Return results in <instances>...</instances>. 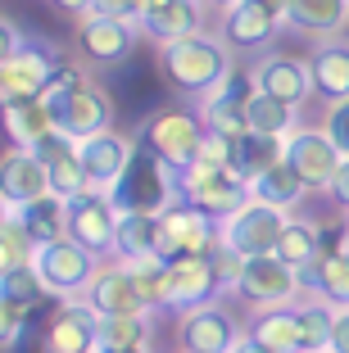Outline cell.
Segmentation results:
<instances>
[{
	"instance_id": "6da1fadb",
	"label": "cell",
	"mask_w": 349,
	"mask_h": 353,
	"mask_svg": "<svg viewBox=\"0 0 349 353\" xmlns=\"http://www.w3.org/2000/svg\"><path fill=\"white\" fill-rule=\"evenodd\" d=\"M159 73L186 100H205L209 91L227 82L236 73V50L223 41V32H191V37H177V41L159 46Z\"/></svg>"
},
{
	"instance_id": "7a4b0ae2",
	"label": "cell",
	"mask_w": 349,
	"mask_h": 353,
	"mask_svg": "<svg viewBox=\"0 0 349 353\" xmlns=\"http://www.w3.org/2000/svg\"><path fill=\"white\" fill-rule=\"evenodd\" d=\"M205 136H209V123H205L200 109L164 104V109H154V114L136 127V145L159 154V159H168V163L182 172V168L205 150Z\"/></svg>"
},
{
	"instance_id": "3957f363",
	"label": "cell",
	"mask_w": 349,
	"mask_h": 353,
	"mask_svg": "<svg viewBox=\"0 0 349 353\" xmlns=\"http://www.w3.org/2000/svg\"><path fill=\"white\" fill-rule=\"evenodd\" d=\"M141 46V28L109 14H82L73 19V59H82L91 73H109L127 63Z\"/></svg>"
},
{
	"instance_id": "277c9868",
	"label": "cell",
	"mask_w": 349,
	"mask_h": 353,
	"mask_svg": "<svg viewBox=\"0 0 349 353\" xmlns=\"http://www.w3.org/2000/svg\"><path fill=\"white\" fill-rule=\"evenodd\" d=\"M113 199H118V208H136V213H154L159 218V213H168L182 199V172L168 159L150 154V150H136V159L127 168V176L118 181Z\"/></svg>"
},
{
	"instance_id": "5b68a950",
	"label": "cell",
	"mask_w": 349,
	"mask_h": 353,
	"mask_svg": "<svg viewBox=\"0 0 349 353\" xmlns=\"http://www.w3.org/2000/svg\"><path fill=\"white\" fill-rule=\"evenodd\" d=\"M290 213L263 199H245L232 218L218 222V250L236 254V259H254V254H277V240L286 231Z\"/></svg>"
},
{
	"instance_id": "8992f818",
	"label": "cell",
	"mask_w": 349,
	"mask_h": 353,
	"mask_svg": "<svg viewBox=\"0 0 349 353\" xmlns=\"http://www.w3.org/2000/svg\"><path fill=\"white\" fill-rule=\"evenodd\" d=\"M32 263L41 272L50 299L68 303V299H86V290H91V281H95V272H100L104 259L91 254L86 245H77L73 236H59V240H46Z\"/></svg>"
},
{
	"instance_id": "52a82bcc",
	"label": "cell",
	"mask_w": 349,
	"mask_h": 353,
	"mask_svg": "<svg viewBox=\"0 0 349 353\" xmlns=\"http://www.w3.org/2000/svg\"><path fill=\"white\" fill-rule=\"evenodd\" d=\"M227 294H236L249 308H277V303H295L299 294H304V285H299V272L290 268L286 259H277V254H254V259H240L236 285Z\"/></svg>"
},
{
	"instance_id": "ba28073f",
	"label": "cell",
	"mask_w": 349,
	"mask_h": 353,
	"mask_svg": "<svg viewBox=\"0 0 349 353\" xmlns=\"http://www.w3.org/2000/svg\"><path fill=\"white\" fill-rule=\"evenodd\" d=\"M196 254H218V218L191 199H177L168 213H159V259H196Z\"/></svg>"
},
{
	"instance_id": "9c48e42d",
	"label": "cell",
	"mask_w": 349,
	"mask_h": 353,
	"mask_svg": "<svg viewBox=\"0 0 349 353\" xmlns=\"http://www.w3.org/2000/svg\"><path fill=\"white\" fill-rule=\"evenodd\" d=\"M245 335L240 317L223 303L218 294L214 303H200L191 312H177V349L182 353H232V344Z\"/></svg>"
},
{
	"instance_id": "30bf717a",
	"label": "cell",
	"mask_w": 349,
	"mask_h": 353,
	"mask_svg": "<svg viewBox=\"0 0 349 353\" xmlns=\"http://www.w3.org/2000/svg\"><path fill=\"white\" fill-rule=\"evenodd\" d=\"M249 77H254V91L290 100V104H299V109L318 95V86H313V63L299 59V54H286V50H263L249 63Z\"/></svg>"
},
{
	"instance_id": "8fae6325",
	"label": "cell",
	"mask_w": 349,
	"mask_h": 353,
	"mask_svg": "<svg viewBox=\"0 0 349 353\" xmlns=\"http://www.w3.org/2000/svg\"><path fill=\"white\" fill-rule=\"evenodd\" d=\"M118 199L109 190H86V195L68 199V236L86 245L91 254L109 259L113 254V231H118Z\"/></svg>"
},
{
	"instance_id": "7c38bea8",
	"label": "cell",
	"mask_w": 349,
	"mask_h": 353,
	"mask_svg": "<svg viewBox=\"0 0 349 353\" xmlns=\"http://www.w3.org/2000/svg\"><path fill=\"white\" fill-rule=\"evenodd\" d=\"M77 159H82V172L91 181V190H118V181L127 176L136 159V136H123V132H100V136H86L77 141Z\"/></svg>"
},
{
	"instance_id": "4fadbf2b",
	"label": "cell",
	"mask_w": 349,
	"mask_h": 353,
	"mask_svg": "<svg viewBox=\"0 0 349 353\" xmlns=\"http://www.w3.org/2000/svg\"><path fill=\"white\" fill-rule=\"evenodd\" d=\"M95 349H100V312L86 299L59 303L41 331V353H95Z\"/></svg>"
},
{
	"instance_id": "5bb4252c",
	"label": "cell",
	"mask_w": 349,
	"mask_h": 353,
	"mask_svg": "<svg viewBox=\"0 0 349 353\" xmlns=\"http://www.w3.org/2000/svg\"><path fill=\"white\" fill-rule=\"evenodd\" d=\"M218 294H223V276H218L214 254L168 263V312H191L200 303H214Z\"/></svg>"
},
{
	"instance_id": "9a60e30c",
	"label": "cell",
	"mask_w": 349,
	"mask_h": 353,
	"mask_svg": "<svg viewBox=\"0 0 349 353\" xmlns=\"http://www.w3.org/2000/svg\"><path fill=\"white\" fill-rule=\"evenodd\" d=\"M64 54L46 50L41 41H28L19 54H10V59H0V95H5V104L14 100H37L41 95V86L50 82V73L59 68Z\"/></svg>"
},
{
	"instance_id": "2e32d148",
	"label": "cell",
	"mask_w": 349,
	"mask_h": 353,
	"mask_svg": "<svg viewBox=\"0 0 349 353\" xmlns=\"http://www.w3.org/2000/svg\"><path fill=\"white\" fill-rule=\"evenodd\" d=\"M46 195H50V168L32 150L10 145L5 159H0V199H5V208H28Z\"/></svg>"
},
{
	"instance_id": "e0dca14e",
	"label": "cell",
	"mask_w": 349,
	"mask_h": 353,
	"mask_svg": "<svg viewBox=\"0 0 349 353\" xmlns=\"http://www.w3.org/2000/svg\"><path fill=\"white\" fill-rule=\"evenodd\" d=\"M281 28H286V23L272 19V14H263L258 5H249V0H240V5H232V10L218 14V32H223V41L236 54L272 50V41L281 37Z\"/></svg>"
},
{
	"instance_id": "ac0fdd59",
	"label": "cell",
	"mask_w": 349,
	"mask_h": 353,
	"mask_svg": "<svg viewBox=\"0 0 349 353\" xmlns=\"http://www.w3.org/2000/svg\"><path fill=\"white\" fill-rule=\"evenodd\" d=\"M286 159L304 172V181L313 190H322L336 176V168L345 163V154H340V145L327 136V127H299L286 141Z\"/></svg>"
},
{
	"instance_id": "d6986e66",
	"label": "cell",
	"mask_w": 349,
	"mask_h": 353,
	"mask_svg": "<svg viewBox=\"0 0 349 353\" xmlns=\"http://www.w3.org/2000/svg\"><path fill=\"white\" fill-rule=\"evenodd\" d=\"M205 0H150V10L141 14V37L154 46H168L177 37H191V32L205 28Z\"/></svg>"
},
{
	"instance_id": "ffe728a7",
	"label": "cell",
	"mask_w": 349,
	"mask_h": 353,
	"mask_svg": "<svg viewBox=\"0 0 349 353\" xmlns=\"http://www.w3.org/2000/svg\"><path fill=\"white\" fill-rule=\"evenodd\" d=\"M55 123H59V132H68L73 141H86V136L109 132V127H113V95L91 77V82H86L82 91L55 114Z\"/></svg>"
},
{
	"instance_id": "44dd1931",
	"label": "cell",
	"mask_w": 349,
	"mask_h": 353,
	"mask_svg": "<svg viewBox=\"0 0 349 353\" xmlns=\"http://www.w3.org/2000/svg\"><path fill=\"white\" fill-rule=\"evenodd\" d=\"M86 303H91L100 317H113V312H145L136 276H132V263L104 259L100 272H95V281H91V290H86Z\"/></svg>"
},
{
	"instance_id": "7402d4cb",
	"label": "cell",
	"mask_w": 349,
	"mask_h": 353,
	"mask_svg": "<svg viewBox=\"0 0 349 353\" xmlns=\"http://www.w3.org/2000/svg\"><path fill=\"white\" fill-rule=\"evenodd\" d=\"M249 335L267 353H304V326H299V299L277 303V308H254L249 312Z\"/></svg>"
},
{
	"instance_id": "603a6c76",
	"label": "cell",
	"mask_w": 349,
	"mask_h": 353,
	"mask_svg": "<svg viewBox=\"0 0 349 353\" xmlns=\"http://www.w3.org/2000/svg\"><path fill=\"white\" fill-rule=\"evenodd\" d=\"M286 28L318 37V41H331V37H340L349 28V0H290Z\"/></svg>"
},
{
	"instance_id": "cb8c5ba5",
	"label": "cell",
	"mask_w": 349,
	"mask_h": 353,
	"mask_svg": "<svg viewBox=\"0 0 349 353\" xmlns=\"http://www.w3.org/2000/svg\"><path fill=\"white\" fill-rule=\"evenodd\" d=\"M304 294H318L331 308H349V254L345 250H322L318 263H308L299 272Z\"/></svg>"
},
{
	"instance_id": "d4e9b609",
	"label": "cell",
	"mask_w": 349,
	"mask_h": 353,
	"mask_svg": "<svg viewBox=\"0 0 349 353\" xmlns=\"http://www.w3.org/2000/svg\"><path fill=\"white\" fill-rule=\"evenodd\" d=\"M308 190H313V186L304 181V172H299V168L290 163L286 154H281L277 163H267L263 172H258L254 181H249V195H254V199H263V204L286 208V213L304 204V195H308Z\"/></svg>"
},
{
	"instance_id": "484cf974",
	"label": "cell",
	"mask_w": 349,
	"mask_h": 353,
	"mask_svg": "<svg viewBox=\"0 0 349 353\" xmlns=\"http://www.w3.org/2000/svg\"><path fill=\"white\" fill-rule=\"evenodd\" d=\"M109 259H159V218L154 213H136V208H123L118 213V231H113V254Z\"/></svg>"
},
{
	"instance_id": "4316f807",
	"label": "cell",
	"mask_w": 349,
	"mask_h": 353,
	"mask_svg": "<svg viewBox=\"0 0 349 353\" xmlns=\"http://www.w3.org/2000/svg\"><path fill=\"white\" fill-rule=\"evenodd\" d=\"M245 132L272 136V141H290V136L299 132V104L254 91V95L245 100Z\"/></svg>"
},
{
	"instance_id": "83f0119b",
	"label": "cell",
	"mask_w": 349,
	"mask_h": 353,
	"mask_svg": "<svg viewBox=\"0 0 349 353\" xmlns=\"http://www.w3.org/2000/svg\"><path fill=\"white\" fill-rule=\"evenodd\" d=\"M308 63H313V86H318L322 100H345L349 95V41L345 37H331V41H322L318 50L308 54Z\"/></svg>"
},
{
	"instance_id": "f1b7e54d",
	"label": "cell",
	"mask_w": 349,
	"mask_h": 353,
	"mask_svg": "<svg viewBox=\"0 0 349 353\" xmlns=\"http://www.w3.org/2000/svg\"><path fill=\"white\" fill-rule=\"evenodd\" d=\"M55 114L46 109L41 100H14V104H5V136H10V145H19V150H32L41 136H50L55 132Z\"/></svg>"
},
{
	"instance_id": "f546056e",
	"label": "cell",
	"mask_w": 349,
	"mask_h": 353,
	"mask_svg": "<svg viewBox=\"0 0 349 353\" xmlns=\"http://www.w3.org/2000/svg\"><path fill=\"white\" fill-rule=\"evenodd\" d=\"M322 250H327V245H322V227L308 222V218H290L286 231H281V240H277V259H286L295 272H304L308 263H318Z\"/></svg>"
},
{
	"instance_id": "4dcf8cb0",
	"label": "cell",
	"mask_w": 349,
	"mask_h": 353,
	"mask_svg": "<svg viewBox=\"0 0 349 353\" xmlns=\"http://www.w3.org/2000/svg\"><path fill=\"white\" fill-rule=\"evenodd\" d=\"M286 154V141H272V136H254L245 132L240 141H232V172H240L245 181H254L267 163H277Z\"/></svg>"
},
{
	"instance_id": "1f68e13d",
	"label": "cell",
	"mask_w": 349,
	"mask_h": 353,
	"mask_svg": "<svg viewBox=\"0 0 349 353\" xmlns=\"http://www.w3.org/2000/svg\"><path fill=\"white\" fill-rule=\"evenodd\" d=\"M41 250V240L28 231L19 208H5V218H0V268H23V263L37 259Z\"/></svg>"
},
{
	"instance_id": "d6a6232c",
	"label": "cell",
	"mask_w": 349,
	"mask_h": 353,
	"mask_svg": "<svg viewBox=\"0 0 349 353\" xmlns=\"http://www.w3.org/2000/svg\"><path fill=\"white\" fill-rule=\"evenodd\" d=\"M41 299H50L37 263H23V268H0V303H19V308H37Z\"/></svg>"
},
{
	"instance_id": "836d02e7",
	"label": "cell",
	"mask_w": 349,
	"mask_h": 353,
	"mask_svg": "<svg viewBox=\"0 0 349 353\" xmlns=\"http://www.w3.org/2000/svg\"><path fill=\"white\" fill-rule=\"evenodd\" d=\"M23 213V222H28V231L37 240H59V236H68V199L64 195H46V199H37V204H28V208H19Z\"/></svg>"
},
{
	"instance_id": "e575fe53",
	"label": "cell",
	"mask_w": 349,
	"mask_h": 353,
	"mask_svg": "<svg viewBox=\"0 0 349 353\" xmlns=\"http://www.w3.org/2000/svg\"><path fill=\"white\" fill-rule=\"evenodd\" d=\"M100 344H109V349L150 344V312H113V317H100Z\"/></svg>"
},
{
	"instance_id": "d590c367",
	"label": "cell",
	"mask_w": 349,
	"mask_h": 353,
	"mask_svg": "<svg viewBox=\"0 0 349 353\" xmlns=\"http://www.w3.org/2000/svg\"><path fill=\"white\" fill-rule=\"evenodd\" d=\"M132 276H136V290H141L145 312L168 308V263L164 259H136Z\"/></svg>"
},
{
	"instance_id": "8d00e7d4",
	"label": "cell",
	"mask_w": 349,
	"mask_h": 353,
	"mask_svg": "<svg viewBox=\"0 0 349 353\" xmlns=\"http://www.w3.org/2000/svg\"><path fill=\"white\" fill-rule=\"evenodd\" d=\"M50 190H55V195H64V199L86 195L91 181H86V172H82V159L68 154V159H59V163H50Z\"/></svg>"
},
{
	"instance_id": "74e56055",
	"label": "cell",
	"mask_w": 349,
	"mask_h": 353,
	"mask_svg": "<svg viewBox=\"0 0 349 353\" xmlns=\"http://www.w3.org/2000/svg\"><path fill=\"white\" fill-rule=\"evenodd\" d=\"M28 322H32V308H19V303H0V344H5V353H10L14 344L23 340Z\"/></svg>"
},
{
	"instance_id": "f35d334b",
	"label": "cell",
	"mask_w": 349,
	"mask_h": 353,
	"mask_svg": "<svg viewBox=\"0 0 349 353\" xmlns=\"http://www.w3.org/2000/svg\"><path fill=\"white\" fill-rule=\"evenodd\" d=\"M322 127H327V136L340 145V154L349 159V95H345V100H331V104H327V118H322Z\"/></svg>"
},
{
	"instance_id": "ab89813d",
	"label": "cell",
	"mask_w": 349,
	"mask_h": 353,
	"mask_svg": "<svg viewBox=\"0 0 349 353\" xmlns=\"http://www.w3.org/2000/svg\"><path fill=\"white\" fill-rule=\"evenodd\" d=\"M145 5H150V0H95L91 14H109V19H123V23H141Z\"/></svg>"
},
{
	"instance_id": "60d3db41",
	"label": "cell",
	"mask_w": 349,
	"mask_h": 353,
	"mask_svg": "<svg viewBox=\"0 0 349 353\" xmlns=\"http://www.w3.org/2000/svg\"><path fill=\"white\" fill-rule=\"evenodd\" d=\"M322 190H327V199L340 208V213H349V159L336 168V176H331V181H327Z\"/></svg>"
},
{
	"instance_id": "b9f144b4",
	"label": "cell",
	"mask_w": 349,
	"mask_h": 353,
	"mask_svg": "<svg viewBox=\"0 0 349 353\" xmlns=\"http://www.w3.org/2000/svg\"><path fill=\"white\" fill-rule=\"evenodd\" d=\"M28 41H32V37H23V28H19V23H14V19H5V41H0V59L19 54Z\"/></svg>"
},
{
	"instance_id": "7bdbcfd3",
	"label": "cell",
	"mask_w": 349,
	"mask_h": 353,
	"mask_svg": "<svg viewBox=\"0 0 349 353\" xmlns=\"http://www.w3.org/2000/svg\"><path fill=\"white\" fill-rule=\"evenodd\" d=\"M331 349L349 353V308H336V331H331Z\"/></svg>"
},
{
	"instance_id": "ee69618b",
	"label": "cell",
	"mask_w": 349,
	"mask_h": 353,
	"mask_svg": "<svg viewBox=\"0 0 349 353\" xmlns=\"http://www.w3.org/2000/svg\"><path fill=\"white\" fill-rule=\"evenodd\" d=\"M59 14H68V19H82V14H91L95 10V0H50Z\"/></svg>"
},
{
	"instance_id": "f6af8a7d",
	"label": "cell",
	"mask_w": 349,
	"mask_h": 353,
	"mask_svg": "<svg viewBox=\"0 0 349 353\" xmlns=\"http://www.w3.org/2000/svg\"><path fill=\"white\" fill-rule=\"evenodd\" d=\"M249 5H258L263 14H272V19L286 23V10H290V0H249Z\"/></svg>"
},
{
	"instance_id": "bcb514c9",
	"label": "cell",
	"mask_w": 349,
	"mask_h": 353,
	"mask_svg": "<svg viewBox=\"0 0 349 353\" xmlns=\"http://www.w3.org/2000/svg\"><path fill=\"white\" fill-rule=\"evenodd\" d=\"M232 353H267V349H263V344H258V340H254V335H249V331H245V335H240V340H236V344H232Z\"/></svg>"
},
{
	"instance_id": "7dc6e473",
	"label": "cell",
	"mask_w": 349,
	"mask_h": 353,
	"mask_svg": "<svg viewBox=\"0 0 349 353\" xmlns=\"http://www.w3.org/2000/svg\"><path fill=\"white\" fill-rule=\"evenodd\" d=\"M95 353H150V344H136V349H109V344H100Z\"/></svg>"
},
{
	"instance_id": "c3c4849f",
	"label": "cell",
	"mask_w": 349,
	"mask_h": 353,
	"mask_svg": "<svg viewBox=\"0 0 349 353\" xmlns=\"http://www.w3.org/2000/svg\"><path fill=\"white\" fill-rule=\"evenodd\" d=\"M205 5H209L214 14H223V10H232V5H240V0H205Z\"/></svg>"
},
{
	"instance_id": "681fc988",
	"label": "cell",
	"mask_w": 349,
	"mask_h": 353,
	"mask_svg": "<svg viewBox=\"0 0 349 353\" xmlns=\"http://www.w3.org/2000/svg\"><path fill=\"white\" fill-rule=\"evenodd\" d=\"M336 250H345V254H349V222L340 227V236H336Z\"/></svg>"
},
{
	"instance_id": "f907efd6",
	"label": "cell",
	"mask_w": 349,
	"mask_h": 353,
	"mask_svg": "<svg viewBox=\"0 0 349 353\" xmlns=\"http://www.w3.org/2000/svg\"><path fill=\"white\" fill-rule=\"evenodd\" d=\"M345 222H349V213H345Z\"/></svg>"
},
{
	"instance_id": "816d5d0a",
	"label": "cell",
	"mask_w": 349,
	"mask_h": 353,
	"mask_svg": "<svg viewBox=\"0 0 349 353\" xmlns=\"http://www.w3.org/2000/svg\"><path fill=\"white\" fill-rule=\"evenodd\" d=\"M331 353H336V349H331Z\"/></svg>"
},
{
	"instance_id": "f5cc1de1",
	"label": "cell",
	"mask_w": 349,
	"mask_h": 353,
	"mask_svg": "<svg viewBox=\"0 0 349 353\" xmlns=\"http://www.w3.org/2000/svg\"><path fill=\"white\" fill-rule=\"evenodd\" d=\"M177 353H182V349H177Z\"/></svg>"
}]
</instances>
